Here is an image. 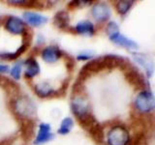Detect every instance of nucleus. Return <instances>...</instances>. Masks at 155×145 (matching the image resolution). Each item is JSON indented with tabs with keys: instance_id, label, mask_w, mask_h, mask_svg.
Listing matches in <instances>:
<instances>
[{
	"instance_id": "obj_1",
	"label": "nucleus",
	"mask_w": 155,
	"mask_h": 145,
	"mask_svg": "<svg viewBox=\"0 0 155 145\" xmlns=\"http://www.w3.org/2000/svg\"><path fill=\"white\" fill-rule=\"evenodd\" d=\"M12 108L14 113L21 119L29 118L36 112V106L26 96H19L12 102Z\"/></svg>"
},
{
	"instance_id": "obj_2",
	"label": "nucleus",
	"mask_w": 155,
	"mask_h": 145,
	"mask_svg": "<svg viewBox=\"0 0 155 145\" xmlns=\"http://www.w3.org/2000/svg\"><path fill=\"white\" fill-rule=\"evenodd\" d=\"M130 134L128 130L121 125L111 127L107 134L108 145H129Z\"/></svg>"
},
{
	"instance_id": "obj_3",
	"label": "nucleus",
	"mask_w": 155,
	"mask_h": 145,
	"mask_svg": "<svg viewBox=\"0 0 155 145\" xmlns=\"http://www.w3.org/2000/svg\"><path fill=\"white\" fill-rule=\"evenodd\" d=\"M135 106L140 112L147 113L155 108V97L148 90L140 92L135 100Z\"/></svg>"
},
{
	"instance_id": "obj_4",
	"label": "nucleus",
	"mask_w": 155,
	"mask_h": 145,
	"mask_svg": "<svg viewBox=\"0 0 155 145\" xmlns=\"http://www.w3.org/2000/svg\"><path fill=\"white\" fill-rule=\"evenodd\" d=\"M71 109L77 119L90 112V105L87 99L84 96H75L71 100Z\"/></svg>"
},
{
	"instance_id": "obj_5",
	"label": "nucleus",
	"mask_w": 155,
	"mask_h": 145,
	"mask_svg": "<svg viewBox=\"0 0 155 145\" xmlns=\"http://www.w3.org/2000/svg\"><path fill=\"white\" fill-rule=\"evenodd\" d=\"M125 79L128 81L130 85H132L136 90H142L145 89L147 87V82H145L143 76L142 74L134 68L133 66H130L125 70Z\"/></svg>"
},
{
	"instance_id": "obj_6",
	"label": "nucleus",
	"mask_w": 155,
	"mask_h": 145,
	"mask_svg": "<svg viewBox=\"0 0 155 145\" xmlns=\"http://www.w3.org/2000/svg\"><path fill=\"white\" fill-rule=\"evenodd\" d=\"M4 27L9 33L14 34V35H22L27 29L22 19L14 16H10L7 18Z\"/></svg>"
},
{
	"instance_id": "obj_7",
	"label": "nucleus",
	"mask_w": 155,
	"mask_h": 145,
	"mask_svg": "<svg viewBox=\"0 0 155 145\" xmlns=\"http://www.w3.org/2000/svg\"><path fill=\"white\" fill-rule=\"evenodd\" d=\"M105 69H108V65H107V62L105 60L104 57H99V58H95V59L90 60L88 63L81 68V72H85L89 76L92 74H97L101 71H103Z\"/></svg>"
},
{
	"instance_id": "obj_8",
	"label": "nucleus",
	"mask_w": 155,
	"mask_h": 145,
	"mask_svg": "<svg viewBox=\"0 0 155 145\" xmlns=\"http://www.w3.org/2000/svg\"><path fill=\"white\" fill-rule=\"evenodd\" d=\"M63 54L62 50L57 46H48L43 48L41 52V56L43 60L48 64H53L60 59Z\"/></svg>"
},
{
	"instance_id": "obj_9",
	"label": "nucleus",
	"mask_w": 155,
	"mask_h": 145,
	"mask_svg": "<svg viewBox=\"0 0 155 145\" xmlns=\"http://www.w3.org/2000/svg\"><path fill=\"white\" fill-rule=\"evenodd\" d=\"M91 16L96 21L104 22L110 17V10L106 3H96L91 9Z\"/></svg>"
},
{
	"instance_id": "obj_10",
	"label": "nucleus",
	"mask_w": 155,
	"mask_h": 145,
	"mask_svg": "<svg viewBox=\"0 0 155 145\" xmlns=\"http://www.w3.org/2000/svg\"><path fill=\"white\" fill-rule=\"evenodd\" d=\"M33 90H34V93H35L39 98H42V99L59 97L58 91L53 89L48 82H40V83L35 84Z\"/></svg>"
},
{
	"instance_id": "obj_11",
	"label": "nucleus",
	"mask_w": 155,
	"mask_h": 145,
	"mask_svg": "<svg viewBox=\"0 0 155 145\" xmlns=\"http://www.w3.org/2000/svg\"><path fill=\"white\" fill-rule=\"evenodd\" d=\"M133 56H134V60L145 70L147 76L151 77L155 71V63L153 62L151 58H149L145 54H143V53H136V52H133Z\"/></svg>"
},
{
	"instance_id": "obj_12",
	"label": "nucleus",
	"mask_w": 155,
	"mask_h": 145,
	"mask_svg": "<svg viewBox=\"0 0 155 145\" xmlns=\"http://www.w3.org/2000/svg\"><path fill=\"white\" fill-rule=\"evenodd\" d=\"M36 123L31 118L21 119V135L24 141H29L34 135Z\"/></svg>"
},
{
	"instance_id": "obj_13",
	"label": "nucleus",
	"mask_w": 155,
	"mask_h": 145,
	"mask_svg": "<svg viewBox=\"0 0 155 145\" xmlns=\"http://www.w3.org/2000/svg\"><path fill=\"white\" fill-rule=\"evenodd\" d=\"M54 138V134L51 133V126L47 123H42L39 126V130L36 139L34 140L35 145H41Z\"/></svg>"
},
{
	"instance_id": "obj_14",
	"label": "nucleus",
	"mask_w": 155,
	"mask_h": 145,
	"mask_svg": "<svg viewBox=\"0 0 155 145\" xmlns=\"http://www.w3.org/2000/svg\"><path fill=\"white\" fill-rule=\"evenodd\" d=\"M22 18L29 25L33 27H38L48 22L47 17H44L42 14L34 12H24L22 14Z\"/></svg>"
},
{
	"instance_id": "obj_15",
	"label": "nucleus",
	"mask_w": 155,
	"mask_h": 145,
	"mask_svg": "<svg viewBox=\"0 0 155 145\" xmlns=\"http://www.w3.org/2000/svg\"><path fill=\"white\" fill-rule=\"evenodd\" d=\"M24 64H25V67H26L25 72H24V76H25L26 79H31L40 72L39 63L36 60V58H34L33 56L28 57L27 59L24 61Z\"/></svg>"
},
{
	"instance_id": "obj_16",
	"label": "nucleus",
	"mask_w": 155,
	"mask_h": 145,
	"mask_svg": "<svg viewBox=\"0 0 155 145\" xmlns=\"http://www.w3.org/2000/svg\"><path fill=\"white\" fill-rule=\"evenodd\" d=\"M10 5L13 6L19 7V8H24V9H37V10H42L45 8V4L44 2L36 1V0H10L7 1Z\"/></svg>"
},
{
	"instance_id": "obj_17",
	"label": "nucleus",
	"mask_w": 155,
	"mask_h": 145,
	"mask_svg": "<svg viewBox=\"0 0 155 145\" xmlns=\"http://www.w3.org/2000/svg\"><path fill=\"white\" fill-rule=\"evenodd\" d=\"M70 16L67 11H59L53 17V25L58 29L67 30L69 28Z\"/></svg>"
},
{
	"instance_id": "obj_18",
	"label": "nucleus",
	"mask_w": 155,
	"mask_h": 145,
	"mask_svg": "<svg viewBox=\"0 0 155 145\" xmlns=\"http://www.w3.org/2000/svg\"><path fill=\"white\" fill-rule=\"evenodd\" d=\"M110 40L114 44H115V45H117L119 47H127V48H131V50H136V48H138L137 43L134 42L133 40H130V39L127 37L121 35L119 32L114 34V35H113V36H110Z\"/></svg>"
},
{
	"instance_id": "obj_19",
	"label": "nucleus",
	"mask_w": 155,
	"mask_h": 145,
	"mask_svg": "<svg viewBox=\"0 0 155 145\" xmlns=\"http://www.w3.org/2000/svg\"><path fill=\"white\" fill-rule=\"evenodd\" d=\"M74 30L75 33L80 34V35L93 36L95 33V27L93 23L89 21H81L74 27Z\"/></svg>"
},
{
	"instance_id": "obj_20",
	"label": "nucleus",
	"mask_w": 155,
	"mask_h": 145,
	"mask_svg": "<svg viewBox=\"0 0 155 145\" xmlns=\"http://www.w3.org/2000/svg\"><path fill=\"white\" fill-rule=\"evenodd\" d=\"M88 133L90 134L91 138L94 140L97 144H102L105 140V132H104V128L102 126L97 123L93 128H91Z\"/></svg>"
},
{
	"instance_id": "obj_21",
	"label": "nucleus",
	"mask_w": 155,
	"mask_h": 145,
	"mask_svg": "<svg viewBox=\"0 0 155 145\" xmlns=\"http://www.w3.org/2000/svg\"><path fill=\"white\" fill-rule=\"evenodd\" d=\"M78 121H79V124H80L81 127L84 128L86 130H89L91 128H93L94 126L98 123V122H97L96 118L94 117V115L92 114L91 112L87 113L86 115L79 118V119H78Z\"/></svg>"
},
{
	"instance_id": "obj_22",
	"label": "nucleus",
	"mask_w": 155,
	"mask_h": 145,
	"mask_svg": "<svg viewBox=\"0 0 155 145\" xmlns=\"http://www.w3.org/2000/svg\"><path fill=\"white\" fill-rule=\"evenodd\" d=\"M27 48H28V46L21 45L14 53L13 52H2V53H0V59L1 60H8V61L15 60V59H17V58H18L19 56H21L23 52H25Z\"/></svg>"
},
{
	"instance_id": "obj_23",
	"label": "nucleus",
	"mask_w": 155,
	"mask_h": 145,
	"mask_svg": "<svg viewBox=\"0 0 155 145\" xmlns=\"http://www.w3.org/2000/svg\"><path fill=\"white\" fill-rule=\"evenodd\" d=\"M73 126H74V121H73V119L70 117H66L62 120V122L60 124V127H59V129H58L57 133L59 134H63V135L69 134L71 132Z\"/></svg>"
},
{
	"instance_id": "obj_24",
	"label": "nucleus",
	"mask_w": 155,
	"mask_h": 145,
	"mask_svg": "<svg viewBox=\"0 0 155 145\" xmlns=\"http://www.w3.org/2000/svg\"><path fill=\"white\" fill-rule=\"evenodd\" d=\"M134 1H128V0H121L115 3V9L120 14H125L132 7Z\"/></svg>"
},
{
	"instance_id": "obj_25",
	"label": "nucleus",
	"mask_w": 155,
	"mask_h": 145,
	"mask_svg": "<svg viewBox=\"0 0 155 145\" xmlns=\"http://www.w3.org/2000/svg\"><path fill=\"white\" fill-rule=\"evenodd\" d=\"M21 62L16 63L11 70V76L14 79L18 80L21 79Z\"/></svg>"
},
{
	"instance_id": "obj_26",
	"label": "nucleus",
	"mask_w": 155,
	"mask_h": 145,
	"mask_svg": "<svg viewBox=\"0 0 155 145\" xmlns=\"http://www.w3.org/2000/svg\"><path fill=\"white\" fill-rule=\"evenodd\" d=\"M144 142V134L142 132H138L132 139L130 138L129 145H142V143Z\"/></svg>"
},
{
	"instance_id": "obj_27",
	"label": "nucleus",
	"mask_w": 155,
	"mask_h": 145,
	"mask_svg": "<svg viewBox=\"0 0 155 145\" xmlns=\"http://www.w3.org/2000/svg\"><path fill=\"white\" fill-rule=\"evenodd\" d=\"M106 32L109 35V37L114 35V34L118 33V25L114 21H110L106 27Z\"/></svg>"
},
{
	"instance_id": "obj_28",
	"label": "nucleus",
	"mask_w": 155,
	"mask_h": 145,
	"mask_svg": "<svg viewBox=\"0 0 155 145\" xmlns=\"http://www.w3.org/2000/svg\"><path fill=\"white\" fill-rule=\"evenodd\" d=\"M82 91H84V82L77 79L73 86V94H75V96H81Z\"/></svg>"
},
{
	"instance_id": "obj_29",
	"label": "nucleus",
	"mask_w": 155,
	"mask_h": 145,
	"mask_svg": "<svg viewBox=\"0 0 155 145\" xmlns=\"http://www.w3.org/2000/svg\"><path fill=\"white\" fill-rule=\"evenodd\" d=\"M65 64H66V68L67 70L69 72H72L73 70L75 69V66H76V62L75 59L71 56H67L66 57V60H65Z\"/></svg>"
},
{
	"instance_id": "obj_30",
	"label": "nucleus",
	"mask_w": 155,
	"mask_h": 145,
	"mask_svg": "<svg viewBox=\"0 0 155 145\" xmlns=\"http://www.w3.org/2000/svg\"><path fill=\"white\" fill-rule=\"evenodd\" d=\"M92 56H93V54H92L91 52H82L77 56V59L78 60H88L90 58H92Z\"/></svg>"
},
{
	"instance_id": "obj_31",
	"label": "nucleus",
	"mask_w": 155,
	"mask_h": 145,
	"mask_svg": "<svg viewBox=\"0 0 155 145\" xmlns=\"http://www.w3.org/2000/svg\"><path fill=\"white\" fill-rule=\"evenodd\" d=\"M9 71V67L7 65L0 64V72H7Z\"/></svg>"
},
{
	"instance_id": "obj_32",
	"label": "nucleus",
	"mask_w": 155,
	"mask_h": 145,
	"mask_svg": "<svg viewBox=\"0 0 155 145\" xmlns=\"http://www.w3.org/2000/svg\"><path fill=\"white\" fill-rule=\"evenodd\" d=\"M37 42H38V44H42V43L45 42V38H44L42 35H39L38 39H37Z\"/></svg>"
}]
</instances>
